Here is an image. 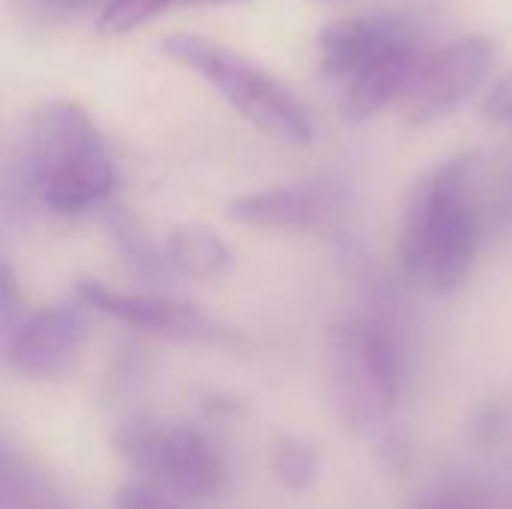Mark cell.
I'll list each match as a JSON object with an SVG mask.
<instances>
[{"instance_id": "obj_1", "label": "cell", "mask_w": 512, "mask_h": 509, "mask_svg": "<svg viewBox=\"0 0 512 509\" xmlns=\"http://www.w3.org/2000/svg\"><path fill=\"white\" fill-rule=\"evenodd\" d=\"M474 171L477 153H456L420 174L402 207L399 261L408 276H423L438 294H453L480 252Z\"/></svg>"}, {"instance_id": "obj_2", "label": "cell", "mask_w": 512, "mask_h": 509, "mask_svg": "<svg viewBox=\"0 0 512 509\" xmlns=\"http://www.w3.org/2000/svg\"><path fill=\"white\" fill-rule=\"evenodd\" d=\"M162 48L180 66L198 72L258 132L294 147L315 138V123L294 90L246 54L198 33H171Z\"/></svg>"}, {"instance_id": "obj_3", "label": "cell", "mask_w": 512, "mask_h": 509, "mask_svg": "<svg viewBox=\"0 0 512 509\" xmlns=\"http://www.w3.org/2000/svg\"><path fill=\"white\" fill-rule=\"evenodd\" d=\"M495 57L498 48L489 36H465L423 54L399 99L402 117L411 126H426L453 114L489 78Z\"/></svg>"}, {"instance_id": "obj_4", "label": "cell", "mask_w": 512, "mask_h": 509, "mask_svg": "<svg viewBox=\"0 0 512 509\" xmlns=\"http://www.w3.org/2000/svg\"><path fill=\"white\" fill-rule=\"evenodd\" d=\"M126 453L144 474H150L180 498L198 501L219 489L222 480L219 453L195 429L141 426L135 435H129Z\"/></svg>"}, {"instance_id": "obj_5", "label": "cell", "mask_w": 512, "mask_h": 509, "mask_svg": "<svg viewBox=\"0 0 512 509\" xmlns=\"http://www.w3.org/2000/svg\"><path fill=\"white\" fill-rule=\"evenodd\" d=\"M327 375L336 417L345 426V432L357 438H372L393 408L387 405V396L372 369L363 324H336L330 330Z\"/></svg>"}, {"instance_id": "obj_6", "label": "cell", "mask_w": 512, "mask_h": 509, "mask_svg": "<svg viewBox=\"0 0 512 509\" xmlns=\"http://www.w3.org/2000/svg\"><path fill=\"white\" fill-rule=\"evenodd\" d=\"M87 312L90 306L81 300L42 309L30 321H24L9 345L15 369L30 378H51L66 369L87 333Z\"/></svg>"}, {"instance_id": "obj_7", "label": "cell", "mask_w": 512, "mask_h": 509, "mask_svg": "<svg viewBox=\"0 0 512 509\" xmlns=\"http://www.w3.org/2000/svg\"><path fill=\"white\" fill-rule=\"evenodd\" d=\"M411 27L396 15H351L327 24L318 33V63L330 78H351L372 57L408 42Z\"/></svg>"}, {"instance_id": "obj_8", "label": "cell", "mask_w": 512, "mask_h": 509, "mask_svg": "<svg viewBox=\"0 0 512 509\" xmlns=\"http://www.w3.org/2000/svg\"><path fill=\"white\" fill-rule=\"evenodd\" d=\"M420 57H423V51L417 48L414 39H408V42H399V45L387 48L384 54L372 57L366 66H360L348 78V87L342 93V117L351 126H360V123H369L372 117H378L396 99H402Z\"/></svg>"}, {"instance_id": "obj_9", "label": "cell", "mask_w": 512, "mask_h": 509, "mask_svg": "<svg viewBox=\"0 0 512 509\" xmlns=\"http://www.w3.org/2000/svg\"><path fill=\"white\" fill-rule=\"evenodd\" d=\"M78 294L90 309H99L141 330H156V333H171V336H210L213 333V324L201 312H195L192 306L162 300V297L120 294L99 282H81Z\"/></svg>"}, {"instance_id": "obj_10", "label": "cell", "mask_w": 512, "mask_h": 509, "mask_svg": "<svg viewBox=\"0 0 512 509\" xmlns=\"http://www.w3.org/2000/svg\"><path fill=\"white\" fill-rule=\"evenodd\" d=\"M324 192L312 183H291L264 192L240 195L228 204V213L252 228L267 231H300L312 228L324 216Z\"/></svg>"}, {"instance_id": "obj_11", "label": "cell", "mask_w": 512, "mask_h": 509, "mask_svg": "<svg viewBox=\"0 0 512 509\" xmlns=\"http://www.w3.org/2000/svg\"><path fill=\"white\" fill-rule=\"evenodd\" d=\"M36 180H39L45 201L54 210L69 213V210H84V207L102 201L114 189V165L102 147V150L84 153Z\"/></svg>"}, {"instance_id": "obj_12", "label": "cell", "mask_w": 512, "mask_h": 509, "mask_svg": "<svg viewBox=\"0 0 512 509\" xmlns=\"http://www.w3.org/2000/svg\"><path fill=\"white\" fill-rule=\"evenodd\" d=\"M168 252L174 258V264L192 276H222L231 267V255L225 249V243L204 225H183L171 234Z\"/></svg>"}, {"instance_id": "obj_13", "label": "cell", "mask_w": 512, "mask_h": 509, "mask_svg": "<svg viewBox=\"0 0 512 509\" xmlns=\"http://www.w3.org/2000/svg\"><path fill=\"white\" fill-rule=\"evenodd\" d=\"M225 3H243V0H108L96 18V30L102 36H123L135 27L159 18L168 9L180 6H225Z\"/></svg>"}, {"instance_id": "obj_14", "label": "cell", "mask_w": 512, "mask_h": 509, "mask_svg": "<svg viewBox=\"0 0 512 509\" xmlns=\"http://www.w3.org/2000/svg\"><path fill=\"white\" fill-rule=\"evenodd\" d=\"M273 468L288 489L300 492L318 477V450L303 438H282L273 453Z\"/></svg>"}, {"instance_id": "obj_15", "label": "cell", "mask_w": 512, "mask_h": 509, "mask_svg": "<svg viewBox=\"0 0 512 509\" xmlns=\"http://www.w3.org/2000/svg\"><path fill=\"white\" fill-rule=\"evenodd\" d=\"M483 114L492 123H512V69L501 75L483 99Z\"/></svg>"}, {"instance_id": "obj_16", "label": "cell", "mask_w": 512, "mask_h": 509, "mask_svg": "<svg viewBox=\"0 0 512 509\" xmlns=\"http://www.w3.org/2000/svg\"><path fill=\"white\" fill-rule=\"evenodd\" d=\"M36 12L51 15V18H69L78 12H87L96 6V0H27Z\"/></svg>"}, {"instance_id": "obj_17", "label": "cell", "mask_w": 512, "mask_h": 509, "mask_svg": "<svg viewBox=\"0 0 512 509\" xmlns=\"http://www.w3.org/2000/svg\"><path fill=\"white\" fill-rule=\"evenodd\" d=\"M114 509H171L162 498H156L153 492L147 489H123L117 495V504Z\"/></svg>"}, {"instance_id": "obj_18", "label": "cell", "mask_w": 512, "mask_h": 509, "mask_svg": "<svg viewBox=\"0 0 512 509\" xmlns=\"http://www.w3.org/2000/svg\"><path fill=\"white\" fill-rule=\"evenodd\" d=\"M498 429V411H480L474 420V435H492Z\"/></svg>"}, {"instance_id": "obj_19", "label": "cell", "mask_w": 512, "mask_h": 509, "mask_svg": "<svg viewBox=\"0 0 512 509\" xmlns=\"http://www.w3.org/2000/svg\"><path fill=\"white\" fill-rule=\"evenodd\" d=\"M432 509H465L462 504H456V501H450V498H444V501H438Z\"/></svg>"}]
</instances>
